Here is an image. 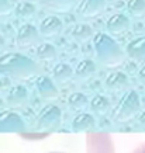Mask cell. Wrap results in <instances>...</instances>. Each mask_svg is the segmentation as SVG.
Instances as JSON below:
<instances>
[{
  "mask_svg": "<svg viewBox=\"0 0 145 153\" xmlns=\"http://www.w3.org/2000/svg\"><path fill=\"white\" fill-rule=\"evenodd\" d=\"M126 55L137 62H145V37L134 38L128 42L126 48Z\"/></svg>",
  "mask_w": 145,
  "mask_h": 153,
  "instance_id": "9",
  "label": "cell"
},
{
  "mask_svg": "<svg viewBox=\"0 0 145 153\" xmlns=\"http://www.w3.org/2000/svg\"><path fill=\"white\" fill-rule=\"evenodd\" d=\"M37 9H35V6L33 3H30V1H21L19 4L16 6V9H14V13L16 16L19 17V19H23V20H28L31 19L34 14H35Z\"/></svg>",
  "mask_w": 145,
  "mask_h": 153,
  "instance_id": "18",
  "label": "cell"
},
{
  "mask_svg": "<svg viewBox=\"0 0 145 153\" xmlns=\"http://www.w3.org/2000/svg\"><path fill=\"white\" fill-rule=\"evenodd\" d=\"M13 6L10 3V0H0V16H7L11 13Z\"/></svg>",
  "mask_w": 145,
  "mask_h": 153,
  "instance_id": "23",
  "label": "cell"
},
{
  "mask_svg": "<svg viewBox=\"0 0 145 153\" xmlns=\"http://www.w3.org/2000/svg\"><path fill=\"white\" fill-rule=\"evenodd\" d=\"M128 76L123 72H113L106 77L104 80V84L108 90L111 91H121L124 88H127L128 86Z\"/></svg>",
  "mask_w": 145,
  "mask_h": 153,
  "instance_id": "11",
  "label": "cell"
},
{
  "mask_svg": "<svg viewBox=\"0 0 145 153\" xmlns=\"http://www.w3.org/2000/svg\"><path fill=\"white\" fill-rule=\"evenodd\" d=\"M59 117V111L55 107H48L47 110H44V112L41 114V122L42 124H49L52 125Z\"/></svg>",
  "mask_w": 145,
  "mask_h": 153,
  "instance_id": "19",
  "label": "cell"
},
{
  "mask_svg": "<svg viewBox=\"0 0 145 153\" xmlns=\"http://www.w3.org/2000/svg\"><path fill=\"white\" fill-rule=\"evenodd\" d=\"M40 31L33 24H24L19 28L17 35H16V44L20 48H30L35 47L40 42Z\"/></svg>",
  "mask_w": 145,
  "mask_h": 153,
  "instance_id": "3",
  "label": "cell"
},
{
  "mask_svg": "<svg viewBox=\"0 0 145 153\" xmlns=\"http://www.w3.org/2000/svg\"><path fill=\"white\" fill-rule=\"evenodd\" d=\"M132 153H145V143L141 145V146H138V148H137Z\"/></svg>",
  "mask_w": 145,
  "mask_h": 153,
  "instance_id": "27",
  "label": "cell"
},
{
  "mask_svg": "<svg viewBox=\"0 0 145 153\" xmlns=\"http://www.w3.org/2000/svg\"><path fill=\"white\" fill-rule=\"evenodd\" d=\"M138 96H137L135 91H128V93L124 94V97L121 98L120 101V105L117 107V111H116V115L118 118H126V117L132 115L134 112L138 110Z\"/></svg>",
  "mask_w": 145,
  "mask_h": 153,
  "instance_id": "7",
  "label": "cell"
},
{
  "mask_svg": "<svg viewBox=\"0 0 145 153\" xmlns=\"http://www.w3.org/2000/svg\"><path fill=\"white\" fill-rule=\"evenodd\" d=\"M131 27V21L127 17L126 14L117 13L113 14L111 17L106 21V28H107L108 34L111 35H121L126 34Z\"/></svg>",
  "mask_w": 145,
  "mask_h": 153,
  "instance_id": "6",
  "label": "cell"
},
{
  "mask_svg": "<svg viewBox=\"0 0 145 153\" xmlns=\"http://www.w3.org/2000/svg\"><path fill=\"white\" fill-rule=\"evenodd\" d=\"M40 1H41V4H44L48 9L65 13L73 7L76 0H40Z\"/></svg>",
  "mask_w": 145,
  "mask_h": 153,
  "instance_id": "16",
  "label": "cell"
},
{
  "mask_svg": "<svg viewBox=\"0 0 145 153\" xmlns=\"http://www.w3.org/2000/svg\"><path fill=\"white\" fill-rule=\"evenodd\" d=\"M107 105H108L107 98L103 97V96H97V97H94L93 101H92V107H93V110L94 111H99V112L104 111V110L107 108Z\"/></svg>",
  "mask_w": 145,
  "mask_h": 153,
  "instance_id": "22",
  "label": "cell"
},
{
  "mask_svg": "<svg viewBox=\"0 0 145 153\" xmlns=\"http://www.w3.org/2000/svg\"><path fill=\"white\" fill-rule=\"evenodd\" d=\"M52 74H54V80L55 82L64 84L73 79V69L68 63H58L52 70Z\"/></svg>",
  "mask_w": 145,
  "mask_h": 153,
  "instance_id": "12",
  "label": "cell"
},
{
  "mask_svg": "<svg viewBox=\"0 0 145 153\" xmlns=\"http://www.w3.org/2000/svg\"><path fill=\"white\" fill-rule=\"evenodd\" d=\"M93 37V28L89 24H78L72 28V38L78 42H86Z\"/></svg>",
  "mask_w": 145,
  "mask_h": 153,
  "instance_id": "15",
  "label": "cell"
},
{
  "mask_svg": "<svg viewBox=\"0 0 145 153\" xmlns=\"http://www.w3.org/2000/svg\"><path fill=\"white\" fill-rule=\"evenodd\" d=\"M35 87L42 98L52 100V98L58 97V88H56L54 80L48 76H38L35 80Z\"/></svg>",
  "mask_w": 145,
  "mask_h": 153,
  "instance_id": "8",
  "label": "cell"
},
{
  "mask_svg": "<svg viewBox=\"0 0 145 153\" xmlns=\"http://www.w3.org/2000/svg\"><path fill=\"white\" fill-rule=\"evenodd\" d=\"M127 13L134 19L145 17V0H128L127 1Z\"/></svg>",
  "mask_w": 145,
  "mask_h": 153,
  "instance_id": "17",
  "label": "cell"
},
{
  "mask_svg": "<svg viewBox=\"0 0 145 153\" xmlns=\"http://www.w3.org/2000/svg\"><path fill=\"white\" fill-rule=\"evenodd\" d=\"M90 122H92V120H90L87 115H83V117H80L79 120L76 121V125H79V126H86V125H89Z\"/></svg>",
  "mask_w": 145,
  "mask_h": 153,
  "instance_id": "24",
  "label": "cell"
},
{
  "mask_svg": "<svg viewBox=\"0 0 145 153\" xmlns=\"http://www.w3.org/2000/svg\"><path fill=\"white\" fill-rule=\"evenodd\" d=\"M19 126L21 125V120L16 114H1L0 115V126Z\"/></svg>",
  "mask_w": 145,
  "mask_h": 153,
  "instance_id": "20",
  "label": "cell"
},
{
  "mask_svg": "<svg viewBox=\"0 0 145 153\" xmlns=\"http://www.w3.org/2000/svg\"><path fill=\"white\" fill-rule=\"evenodd\" d=\"M40 66L28 56L17 52H9L0 56V74L16 80H27L38 73Z\"/></svg>",
  "mask_w": 145,
  "mask_h": 153,
  "instance_id": "1",
  "label": "cell"
},
{
  "mask_svg": "<svg viewBox=\"0 0 145 153\" xmlns=\"http://www.w3.org/2000/svg\"><path fill=\"white\" fill-rule=\"evenodd\" d=\"M69 104L73 107V108H82V107H84L86 104H87V98L84 97L83 94L75 93V94H72V96H70Z\"/></svg>",
  "mask_w": 145,
  "mask_h": 153,
  "instance_id": "21",
  "label": "cell"
},
{
  "mask_svg": "<svg viewBox=\"0 0 145 153\" xmlns=\"http://www.w3.org/2000/svg\"><path fill=\"white\" fill-rule=\"evenodd\" d=\"M138 80H140L141 83L145 84V65L141 66L140 70H138Z\"/></svg>",
  "mask_w": 145,
  "mask_h": 153,
  "instance_id": "25",
  "label": "cell"
},
{
  "mask_svg": "<svg viewBox=\"0 0 145 153\" xmlns=\"http://www.w3.org/2000/svg\"><path fill=\"white\" fill-rule=\"evenodd\" d=\"M28 98V91L27 88L24 86H14L11 90L9 91V96H7V101H9L10 105H14V107H19V105H23L24 102L27 101Z\"/></svg>",
  "mask_w": 145,
  "mask_h": 153,
  "instance_id": "13",
  "label": "cell"
},
{
  "mask_svg": "<svg viewBox=\"0 0 145 153\" xmlns=\"http://www.w3.org/2000/svg\"><path fill=\"white\" fill-rule=\"evenodd\" d=\"M62 28H64V24L61 19L56 16H49L42 20L40 24V35L47 39H52L62 33Z\"/></svg>",
  "mask_w": 145,
  "mask_h": 153,
  "instance_id": "5",
  "label": "cell"
},
{
  "mask_svg": "<svg viewBox=\"0 0 145 153\" xmlns=\"http://www.w3.org/2000/svg\"><path fill=\"white\" fill-rule=\"evenodd\" d=\"M37 56L42 62H54L58 58V52H56V48L52 44L42 42V44H38L37 47Z\"/></svg>",
  "mask_w": 145,
  "mask_h": 153,
  "instance_id": "14",
  "label": "cell"
},
{
  "mask_svg": "<svg viewBox=\"0 0 145 153\" xmlns=\"http://www.w3.org/2000/svg\"><path fill=\"white\" fill-rule=\"evenodd\" d=\"M106 9V0H80L78 14L82 19H96Z\"/></svg>",
  "mask_w": 145,
  "mask_h": 153,
  "instance_id": "4",
  "label": "cell"
},
{
  "mask_svg": "<svg viewBox=\"0 0 145 153\" xmlns=\"http://www.w3.org/2000/svg\"><path fill=\"white\" fill-rule=\"evenodd\" d=\"M93 48L97 60L103 66L114 68L126 59V51L116 39L106 33H99L93 37Z\"/></svg>",
  "mask_w": 145,
  "mask_h": 153,
  "instance_id": "2",
  "label": "cell"
},
{
  "mask_svg": "<svg viewBox=\"0 0 145 153\" xmlns=\"http://www.w3.org/2000/svg\"><path fill=\"white\" fill-rule=\"evenodd\" d=\"M97 72V65L96 62H93L92 59L82 60L79 65L76 66V69L73 70V77H76L80 82H86V80L92 79Z\"/></svg>",
  "mask_w": 145,
  "mask_h": 153,
  "instance_id": "10",
  "label": "cell"
},
{
  "mask_svg": "<svg viewBox=\"0 0 145 153\" xmlns=\"http://www.w3.org/2000/svg\"><path fill=\"white\" fill-rule=\"evenodd\" d=\"M6 48V39L3 35H0V52H3Z\"/></svg>",
  "mask_w": 145,
  "mask_h": 153,
  "instance_id": "26",
  "label": "cell"
}]
</instances>
